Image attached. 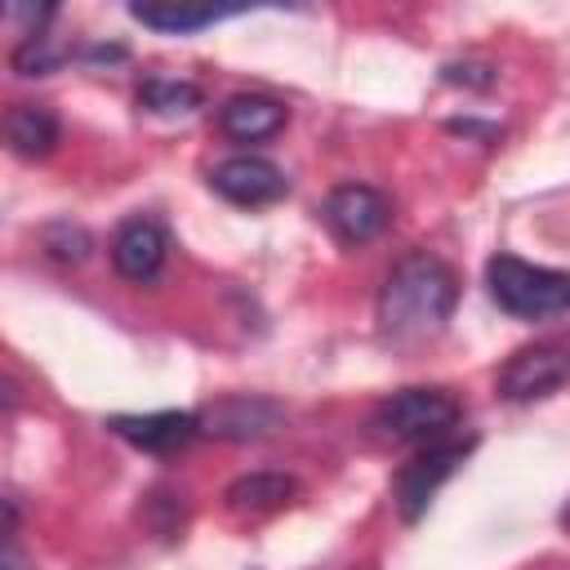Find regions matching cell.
I'll list each match as a JSON object with an SVG mask.
<instances>
[{"instance_id":"obj_5","label":"cell","mask_w":570,"mask_h":570,"mask_svg":"<svg viewBox=\"0 0 570 570\" xmlns=\"http://www.w3.org/2000/svg\"><path fill=\"white\" fill-rule=\"evenodd\" d=\"M566 383H570V347L557 343V338L517 347L499 370V396L512 401V405L543 401Z\"/></svg>"},{"instance_id":"obj_16","label":"cell","mask_w":570,"mask_h":570,"mask_svg":"<svg viewBox=\"0 0 570 570\" xmlns=\"http://www.w3.org/2000/svg\"><path fill=\"white\" fill-rule=\"evenodd\" d=\"M58 62H62V49L49 36H22L9 53V67L18 76H49V71H58Z\"/></svg>"},{"instance_id":"obj_6","label":"cell","mask_w":570,"mask_h":570,"mask_svg":"<svg viewBox=\"0 0 570 570\" xmlns=\"http://www.w3.org/2000/svg\"><path fill=\"white\" fill-rule=\"evenodd\" d=\"M321 218H325V227H330V236H334L338 245L361 249V245H370L374 236L387 232V223H392V200H387L379 187H370V183H343V187H334V191L325 196Z\"/></svg>"},{"instance_id":"obj_19","label":"cell","mask_w":570,"mask_h":570,"mask_svg":"<svg viewBox=\"0 0 570 570\" xmlns=\"http://www.w3.org/2000/svg\"><path fill=\"white\" fill-rule=\"evenodd\" d=\"M561 521H566V530H570V508H566V512H561Z\"/></svg>"},{"instance_id":"obj_2","label":"cell","mask_w":570,"mask_h":570,"mask_svg":"<svg viewBox=\"0 0 570 570\" xmlns=\"http://www.w3.org/2000/svg\"><path fill=\"white\" fill-rule=\"evenodd\" d=\"M485 285H490V298L521 321H548L570 312V272L539 267L517 254H494L485 263Z\"/></svg>"},{"instance_id":"obj_10","label":"cell","mask_w":570,"mask_h":570,"mask_svg":"<svg viewBox=\"0 0 570 570\" xmlns=\"http://www.w3.org/2000/svg\"><path fill=\"white\" fill-rule=\"evenodd\" d=\"M165 254H169V240H165L160 223H151V218H129L111 240V263L134 285L156 281L165 267Z\"/></svg>"},{"instance_id":"obj_11","label":"cell","mask_w":570,"mask_h":570,"mask_svg":"<svg viewBox=\"0 0 570 570\" xmlns=\"http://www.w3.org/2000/svg\"><path fill=\"white\" fill-rule=\"evenodd\" d=\"M285 125V107L263 94H236L218 107V129L236 142H263Z\"/></svg>"},{"instance_id":"obj_9","label":"cell","mask_w":570,"mask_h":570,"mask_svg":"<svg viewBox=\"0 0 570 570\" xmlns=\"http://www.w3.org/2000/svg\"><path fill=\"white\" fill-rule=\"evenodd\" d=\"M107 428H111L120 441H129L134 450H147V454H174V450H183V445L200 432L196 414H187V410L111 414V419H107Z\"/></svg>"},{"instance_id":"obj_13","label":"cell","mask_w":570,"mask_h":570,"mask_svg":"<svg viewBox=\"0 0 570 570\" xmlns=\"http://www.w3.org/2000/svg\"><path fill=\"white\" fill-rule=\"evenodd\" d=\"M294 494H298V481L285 472H245L223 490V503L240 517H263V512L285 508Z\"/></svg>"},{"instance_id":"obj_4","label":"cell","mask_w":570,"mask_h":570,"mask_svg":"<svg viewBox=\"0 0 570 570\" xmlns=\"http://www.w3.org/2000/svg\"><path fill=\"white\" fill-rule=\"evenodd\" d=\"M468 450H472V441L463 436V441H436V445H423L410 463H401L396 468V476H392V503H396V512L405 517V521H419L423 512H428V503L436 499V490L454 476V468L468 459Z\"/></svg>"},{"instance_id":"obj_7","label":"cell","mask_w":570,"mask_h":570,"mask_svg":"<svg viewBox=\"0 0 570 570\" xmlns=\"http://www.w3.org/2000/svg\"><path fill=\"white\" fill-rule=\"evenodd\" d=\"M281 419H285L281 401L254 396V392H232V396H218V401H209V405L196 410L200 432H209L218 441H258V436H272L281 428Z\"/></svg>"},{"instance_id":"obj_17","label":"cell","mask_w":570,"mask_h":570,"mask_svg":"<svg viewBox=\"0 0 570 570\" xmlns=\"http://www.w3.org/2000/svg\"><path fill=\"white\" fill-rule=\"evenodd\" d=\"M40 245H45V254L58 258V263H85V254H89V232L76 227V223H49V227L40 232Z\"/></svg>"},{"instance_id":"obj_8","label":"cell","mask_w":570,"mask_h":570,"mask_svg":"<svg viewBox=\"0 0 570 570\" xmlns=\"http://www.w3.org/2000/svg\"><path fill=\"white\" fill-rule=\"evenodd\" d=\"M209 187L240 209H263L289 191V178L263 156H232L209 169Z\"/></svg>"},{"instance_id":"obj_14","label":"cell","mask_w":570,"mask_h":570,"mask_svg":"<svg viewBox=\"0 0 570 570\" xmlns=\"http://www.w3.org/2000/svg\"><path fill=\"white\" fill-rule=\"evenodd\" d=\"M129 13L142 27L187 36V31H200V27H209V22H218V18L236 13V9H209V4H129Z\"/></svg>"},{"instance_id":"obj_15","label":"cell","mask_w":570,"mask_h":570,"mask_svg":"<svg viewBox=\"0 0 570 570\" xmlns=\"http://www.w3.org/2000/svg\"><path fill=\"white\" fill-rule=\"evenodd\" d=\"M138 107L151 116H191L200 107V89L191 80H169V76H147L138 89Z\"/></svg>"},{"instance_id":"obj_12","label":"cell","mask_w":570,"mask_h":570,"mask_svg":"<svg viewBox=\"0 0 570 570\" xmlns=\"http://www.w3.org/2000/svg\"><path fill=\"white\" fill-rule=\"evenodd\" d=\"M4 138H9V151L22 156V160L49 156L58 147V116H53V107H45V102H18V107H9Z\"/></svg>"},{"instance_id":"obj_1","label":"cell","mask_w":570,"mask_h":570,"mask_svg":"<svg viewBox=\"0 0 570 570\" xmlns=\"http://www.w3.org/2000/svg\"><path fill=\"white\" fill-rule=\"evenodd\" d=\"M454 303H459V276L450 272V263L419 249L387 272L379 289V325L392 343L410 347V343L436 338L454 316Z\"/></svg>"},{"instance_id":"obj_18","label":"cell","mask_w":570,"mask_h":570,"mask_svg":"<svg viewBox=\"0 0 570 570\" xmlns=\"http://www.w3.org/2000/svg\"><path fill=\"white\" fill-rule=\"evenodd\" d=\"M441 80L445 85H459V89H490L494 85V67L490 62H476V58H463V62H445L441 67Z\"/></svg>"},{"instance_id":"obj_3","label":"cell","mask_w":570,"mask_h":570,"mask_svg":"<svg viewBox=\"0 0 570 570\" xmlns=\"http://www.w3.org/2000/svg\"><path fill=\"white\" fill-rule=\"evenodd\" d=\"M374 423L392 441L436 445V441H450V432L459 428V401L441 387H401L379 405Z\"/></svg>"}]
</instances>
